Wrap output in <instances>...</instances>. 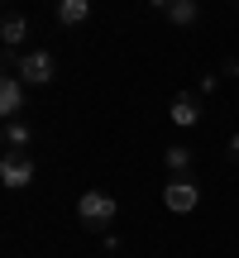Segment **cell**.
I'll list each match as a JSON object with an SVG mask.
<instances>
[{"label":"cell","instance_id":"obj_1","mask_svg":"<svg viewBox=\"0 0 239 258\" xmlns=\"http://www.w3.org/2000/svg\"><path fill=\"white\" fill-rule=\"evenodd\" d=\"M5 62L24 86H48L53 82V53H48V48H34V53H24V57L5 53Z\"/></svg>","mask_w":239,"mask_h":258},{"label":"cell","instance_id":"obj_2","mask_svg":"<svg viewBox=\"0 0 239 258\" xmlns=\"http://www.w3.org/2000/svg\"><path fill=\"white\" fill-rule=\"evenodd\" d=\"M119 215V206H115V196H105V191H86L82 201H77V220L86 225V230H105Z\"/></svg>","mask_w":239,"mask_h":258},{"label":"cell","instance_id":"obj_3","mask_svg":"<svg viewBox=\"0 0 239 258\" xmlns=\"http://www.w3.org/2000/svg\"><path fill=\"white\" fill-rule=\"evenodd\" d=\"M163 206H167L172 215H192L196 206H201V191H196L187 177H172V182L163 186Z\"/></svg>","mask_w":239,"mask_h":258},{"label":"cell","instance_id":"obj_4","mask_svg":"<svg viewBox=\"0 0 239 258\" xmlns=\"http://www.w3.org/2000/svg\"><path fill=\"white\" fill-rule=\"evenodd\" d=\"M0 182H5L10 191H24V186L34 182V163L19 158V153H5V158H0Z\"/></svg>","mask_w":239,"mask_h":258},{"label":"cell","instance_id":"obj_5","mask_svg":"<svg viewBox=\"0 0 239 258\" xmlns=\"http://www.w3.org/2000/svg\"><path fill=\"white\" fill-rule=\"evenodd\" d=\"M24 101H29V86L19 82L15 72H5V82H0V115H5V120H15V115L24 110Z\"/></svg>","mask_w":239,"mask_h":258},{"label":"cell","instance_id":"obj_6","mask_svg":"<svg viewBox=\"0 0 239 258\" xmlns=\"http://www.w3.org/2000/svg\"><path fill=\"white\" fill-rule=\"evenodd\" d=\"M167 115H172V124H177V129H192L196 120H201V101L182 91V96H177L172 105H167Z\"/></svg>","mask_w":239,"mask_h":258},{"label":"cell","instance_id":"obj_7","mask_svg":"<svg viewBox=\"0 0 239 258\" xmlns=\"http://www.w3.org/2000/svg\"><path fill=\"white\" fill-rule=\"evenodd\" d=\"M29 34V19L19 15V10H5V19H0V38H5V48H19Z\"/></svg>","mask_w":239,"mask_h":258},{"label":"cell","instance_id":"obj_8","mask_svg":"<svg viewBox=\"0 0 239 258\" xmlns=\"http://www.w3.org/2000/svg\"><path fill=\"white\" fill-rule=\"evenodd\" d=\"M86 15H91V5H86V0H63V5H57V24H67V29L86 24Z\"/></svg>","mask_w":239,"mask_h":258},{"label":"cell","instance_id":"obj_9","mask_svg":"<svg viewBox=\"0 0 239 258\" xmlns=\"http://www.w3.org/2000/svg\"><path fill=\"white\" fill-rule=\"evenodd\" d=\"M163 10H167V19H172V24H182V29H192V24H196V15H201L192 0H172V5H163Z\"/></svg>","mask_w":239,"mask_h":258},{"label":"cell","instance_id":"obj_10","mask_svg":"<svg viewBox=\"0 0 239 258\" xmlns=\"http://www.w3.org/2000/svg\"><path fill=\"white\" fill-rule=\"evenodd\" d=\"M5 144H10V153H19V148H29V144H34V134H29V124L10 120V124H5Z\"/></svg>","mask_w":239,"mask_h":258},{"label":"cell","instance_id":"obj_11","mask_svg":"<svg viewBox=\"0 0 239 258\" xmlns=\"http://www.w3.org/2000/svg\"><path fill=\"white\" fill-rule=\"evenodd\" d=\"M167 167H172V172H187V167H192V153H187L182 144H177V148H167Z\"/></svg>","mask_w":239,"mask_h":258},{"label":"cell","instance_id":"obj_12","mask_svg":"<svg viewBox=\"0 0 239 258\" xmlns=\"http://www.w3.org/2000/svg\"><path fill=\"white\" fill-rule=\"evenodd\" d=\"M230 153H234V158H239V134H234V139H230Z\"/></svg>","mask_w":239,"mask_h":258}]
</instances>
